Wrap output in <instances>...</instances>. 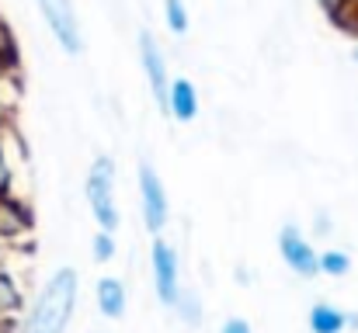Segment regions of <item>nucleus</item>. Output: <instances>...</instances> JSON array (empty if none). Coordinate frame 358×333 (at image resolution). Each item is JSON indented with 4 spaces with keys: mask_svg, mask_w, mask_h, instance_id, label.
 <instances>
[{
    "mask_svg": "<svg viewBox=\"0 0 358 333\" xmlns=\"http://www.w3.org/2000/svg\"><path fill=\"white\" fill-rule=\"evenodd\" d=\"M317 3H320V10H324V14L331 17V14H334V10H338V7H341L345 0H317Z\"/></svg>",
    "mask_w": 358,
    "mask_h": 333,
    "instance_id": "22",
    "label": "nucleus"
},
{
    "mask_svg": "<svg viewBox=\"0 0 358 333\" xmlns=\"http://www.w3.org/2000/svg\"><path fill=\"white\" fill-rule=\"evenodd\" d=\"M139 205H143V225L150 236H160L164 225L171 222V202H167V188L160 181V174L153 170V163H139Z\"/></svg>",
    "mask_w": 358,
    "mask_h": 333,
    "instance_id": "4",
    "label": "nucleus"
},
{
    "mask_svg": "<svg viewBox=\"0 0 358 333\" xmlns=\"http://www.w3.org/2000/svg\"><path fill=\"white\" fill-rule=\"evenodd\" d=\"M35 3H38V10H42L56 45L66 56H80L84 52V35H80V21H77L73 0H35Z\"/></svg>",
    "mask_w": 358,
    "mask_h": 333,
    "instance_id": "5",
    "label": "nucleus"
},
{
    "mask_svg": "<svg viewBox=\"0 0 358 333\" xmlns=\"http://www.w3.org/2000/svg\"><path fill=\"white\" fill-rule=\"evenodd\" d=\"M306 323H310V333H345L348 313L338 309V306H331V302H317V306H310Z\"/></svg>",
    "mask_w": 358,
    "mask_h": 333,
    "instance_id": "11",
    "label": "nucleus"
},
{
    "mask_svg": "<svg viewBox=\"0 0 358 333\" xmlns=\"http://www.w3.org/2000/svg\"><path fill=\"white\" fill-rule=\"evenodd\" d=\"M331 24H334L338 31L352 35V38L358 42V0H345V3L331 14Z\"/></svg>",
    "mask_w": 358,
    "mask_h": 333,
    "instance_id": "15",
    "label": "nucleus"
},
{
    "mask_svg": "<svg viewBox=\"0 0 358 333\" xmlns=\"http://www.w3.org/2000/svg\"><path fill=\"white\" fill-rule=\"evenodd\" d=\"M7 132V128H3ZM10 188H14V163L7 160V153H3V146H0V195H10Z\"/></svg>",
    "mask_w": 358,
    "mask_h": 333,
    "instance_id": "19",
    "label": "nucleus"
},
{
    "mask_svg": "<svg viewBox=\"0 0 358 333\" xmlns=\"http://www.w3.org/2000/svg\"><path fill=\"white\" fill-rule=\"evenodd\" d=\"M150 271H153V292H157L160 306L174 309V302L181 295V264H178V250L164 236H153V243H150Z\"/></svg>",
    "mask_w": 358,
    "mask_h": 333,
    "instance_id": "3",
    "label": "nucleus"
},
{
    "mask_svg": "<svg viewBox=\"0 0 358 333\" xmlns=\"http://www.w3.org/2000/svg\"><path fill=\"white\" fill-rule=\"evenodd\" d=\"M331 229H334V225H331V216H327V212H317V225H313V232H317V236H327Z\"/></svg>",
    "mask_w": 358,
    "mask_h": 333,
    "instance_id": "21",
    "label": "nucleus"
},
{
    "mask_svg": "<svg viewBox=\"0 0 358 333\" xmlns=\"http://www.w3.org/2000/svg\"><path fill=\"white\" fill-rule=\"evenodd\" d=\"M0 253H3V250H0Z\"/></svg>",
    "mask_w": 358,
    "mask_h": 333,
    "instance_id": "27",
    "label": "nucleus"
},
{
    "mask_svg": "<svg viewBox=\"0 0 358 333\" xmlns=\"http://www.w3.org/2000/svg\"><path fill=\"white\" fill-rule=\"evenodd\" d=\"M164 21L174 35H185L188 31V7L185 0H164Z\"/></svg>",
    "mask_w": 358,
    "mask_h": 333,
    "instance_id": "16",
    "label": "nucleus"
},
{
    "mask_svg": "<svg viewBox=\"0 0 358 333\" xmlns=\"http://www.w3.org/2000/svg\"><path fill=\"white\" fill-rule=\"evenodd\" d=\"M10 118H14V111L0 101V128H7V125H10Z\"/></svg>",
    "mask_w": 358,
    "mask_h": 333,
    "instance_id": "23",
    "label": "nucleus"
},
{
    "mask_svg": "<svg viewBox=\"0 0 358 333\" xmlns=\"http://www.w3.org/2000/svg\"><path fill=\"white\" fill-rule=\"evenodd\" d=\"M0 146H3V128H0Z\"/></svg>",
    "mask_w": 358,
    "mask_h": 333,
    "instance_id": "26",
    "label": "nucleus"
},
{
    "mask_svg": "<svg viewBox=\"0 0 358 333\" xmlns=\"http://www.w3.org/2000/svg\"><path fill=\"white\" fill-rule=\"evenodd\" d=\"M80 299V274L77 267H56L49 281L38 288L35 302L28 306L21 327L14 333H66Z\"/></svg>",
    "mask_w": 358,
    "mask_h": 333,
    "instance_id": "1",
    "label": "nucleus"
},
{
    "mask_svg": "<svg viewBox=\"0 0 358 333\" xmlns=\"http://www.w3.org/2000/svg\"><path fill=\"white\" fill-rule=\"evenodd\" d=\"M31 229V212L21 198L14 195H0V243L21 239Z\"/></svg>",
    "mask_w": 358,
    "mask_h": 333,
    "instance_id": "8",
    "label": "nucleus"
},
{
    "mask_svg": "<svg viewBox=\"0 0 358 333\" xmlns=\"http://www.w3.org/2000/svg\"><path fill=\"white\" fill-rule=\"evenodd\" d=\"M94 299H98V313L105 320H122L129 309V292L119 278H98L94 285Z\"/></svg>",
    "mask_w": 358,
    "mask_h": 333,
    "instance_id": "10",
    "label": "nucleus"
},
{
    "mask_svg": "<svg viewBox=\"0 0 358 333\" xmlns=\"http://www.w3.org/2000/svg\"><path fill=\"white\" fill-rule=\"evenodd\" d=\"M174 313H178V320H181L185 327H202L206 309H202L199 288H185V285H181V295H178V302H174Z\"/></svg>",
    "mask_w": 358,
    "mask_h": 333,
    "instance_id": "13",
    "label": "nucleus"
},
{
    "mask_svg": "<svg viewBox=\"0 0 358 333\" xmlns=\"http://www.w3.org/2000/svg\"><path fill=\"white\" fill-rule=\"evenodd\" d=\"M352 56H355V63H358V42H355V52H352Z\"/></svg>",
    "mask_w": 358,
    "mask_h": 333,
    "instance_id": "25",
    "label": "nucleus"
},
{
    "mask_svg": "<svg viewBox=\"0 0 358 333\" xmlns=\"http://www.w3.org/2000/svg\"><path fill=\"white\" fill-rule=\"evenodd\" d=\"M220 333H254V327H250L243 316H230V320L220 327Z\"/></svg>",
    "mask_w": 358,
    "mask_h": 333,
    "instance_id": "20",
    "label": "nucleus"
},
{
    "mask_svg": "<svg viewBox=\"0 0 358 333\" xmlns=\"http://www.w3.org/2000/svg\"><path fill=\"white\" fill-rule=\"evenodd\" d=\"M91 246H94V260H101V264L115 257V236H112V232H101V229H98V236H94Z\"/></svg>",
    "mask_w": 358,
    "mask_h": 333,
    "instance_id": "18",
    "label": "nucleus"
},
{
    "mask_svg": "<svg viewBox=\"0 0 358 333\" xmlns=\"http://www.w3.org/2000/svg\"><path fill=\"white\" fill-rule=\"evenodd\" d=\"M10 70H17V66H0V77H3V73H10Z\"/></svg>",
    "mask_w": 358,
    "mask_h": 333,
    "instance_id": "24",
    "label": "nucleus"
},
{
    "mask_svg": "<svg viewBox=\"0 0 358 333\" xmlns=\"http://www.w3.org/2000/svg\"><path fill=\"white\" fill-rule=\"evenodd\" d=\"M136 49H139V66H143V73H146V84H150V94H153L157 108L167 111V91H171L167 59H164V49H160V42L153 38L150 28H139Z\"/></svg>",
    "mask_w": 358,
    "mask_h": 333,
    "instance_id": "6",
    "label": "nucleus"
},
{
    "mask_svg": "<svg viewBox=\"0 0 358 333\" xmlns=\"http://www.w3.org/2000/svg\"><path fill=\"white\" fill-rule=\"evenodd\" d=\"M167 114H171L174 121H181V125L195 121V114H199V91H195V84H192L188 77H174V80H171Z\"/></svg>",
    "mask_w": 358,
    "mask_h": 333,
    "instance_id": "9",
    "label": "nucleus"
},
{
    "mask_svg": "<svg viewBox=\"0 0 358 333\" xmlns=\"http://www.w3.org/2000/svg\"><path fill=\"white\" fill-rule=\"evenodd\" d=\"M278 253H282V260H285V267L296 274V278H317L320 274V250H313V243L299 232V225L296 222H285L282 225V232H278Z\"/></svg>",
    "mask_w": 358,
    "mask_h": 333,
    "instance_id": "7",
    "label": "nucleus"
},
{
    "mask_svg": "<svg viewBox=\"0 0 358 333\" xmlns=\"http://www.w3.org/2000/svg\"><path fill=\"white\" fill-rule=\"evenodd\" d=\"M0 66H17V42L3 17H0Z\"/></svg>",
    "mask_w": 358,
    "mask_h": 333,
    "instance_id": "17",
    "label": "nucleus"
},
{
    "mask_svg": "<svg viewBox=\"0 0 358 333\" xmlns=\"http://www.w3.org/2000/svg\"><path fill=\"white\" fill-rule=\"evenodd\" d=\"M317 260H320V274H327V278H345L352 271V257L345 250H320Z\"/></svg>",
    "mask_w": 358,
    "mask_h": 333,
    "instance_id": "14",
    "label": "nucleus"
},
{
    "mask_svg": "<svg viewBox=\"0 0 358 333\" xmlns=\"http://www.w3.org/2000/svg\"><path fill=\"white\" fill-rule=\"evenodd\" d=\"M21 309H24V292H21L17 278H14L10 271L0 267V320L10 323Z\"/></svg>",
    "mask_w": 358,
    "mask_h": 333,
    "instance_id": "12",
    "label": "nucleus"
},
{
    "mask_svg": "<svg viewBox=\"0 0 358 333\" xmlns=\"http://www.w3.org/2000/svg\"><path fill=\"white\" fill-rule=\"evenodd\" d=\"M84 198L94 212V222L101 225V232H112L122 225L119 205H115V160L112 156H94L87 181H84Z\"/></svg>",
    "mask_w": 358,
    "mask_h": 333,
    "instance_id": "2",
    "label": "nucleus"
}]
</instances>
